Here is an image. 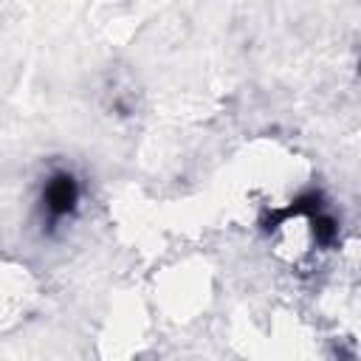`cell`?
<instances>
[{
	"mask_svg": "<svg viewBox=\"0 0 361 361\" xmlns=\"http://www.w3.org/2000/svg\"><path fill=\"white\" fill-rule=\"evenodd\" d=\"M76 203H79V183L73 180V175L68 172H56L45 180V189H42V212L48 217L51 226L62 223L65 217H71L76 212Z\"/></svg>",
	"mask_w": 361,
	"mask_h": 361,
	"instance_id": "obj_1",
	"label": "cell"
}]
</instances>
